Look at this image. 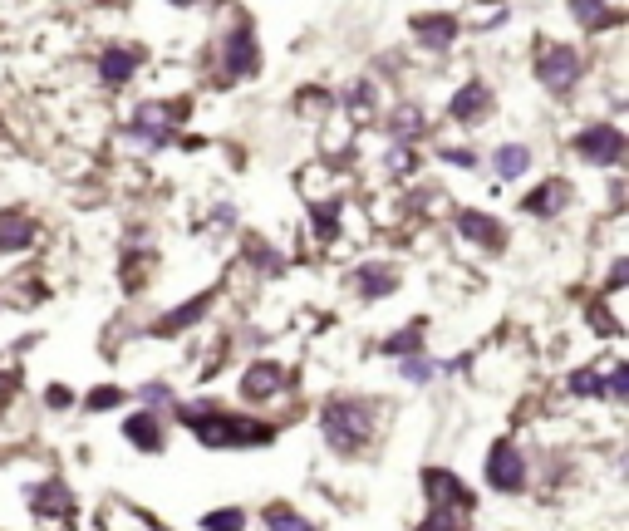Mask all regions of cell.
I'll return each instance as SVG.
<instances>
[{
	"label": "cell",
	"instance_id": "6da1fadb",
	"mask_svg": "<svg viewBox=\"0 0 629 531\" xmlns=\"http://www.w3.org/2000/svg\"><path fill=\"white\" fill-rule=\"evenodd\" d=\"M182 423L197 433V443L207 448H246V443H266L276 428L271 423H251V418H236V413H222L212 404H187L182 409Z\"/></svg>",
	"mask_w": 629,
	"mask_h": 531
},
{
	"label": "cell",
	"instance_id": "7a4b0ae2",
	"mask_svg": "<svg viewBox=\"0 0 629 531\" xmlns=\"http://www.w3.org/2000/svg\"><path fill=\"white\" fill-rule=\"evenodd\" d=\"M320 433H325V443H330L335 453H359V448L374 438V404H369V399H354V394L325 399Z\"/></svg>",
	"mask_w": 629,
	"mask_h": 531
},
{
	"label": "cell",
	"instance_id": "3957f363",
	"mask_svg": "<svg viewBox=\"0 0 629 531\" xmlns=\"http://www.w3.org/2000/svg\"><path fill=\"white\" fill-rule=\"evenodd\" d=\"M580 74H585V59H580V50H571V45H546L541 59H536V79H541L551 94H571L575 84H580Z\"/></svg>",
	"mask_w": 629,
	"mask_h": 531
},
{
	"label": "cell",
	"instance_id": "277c9868",
	"mask_svg": "<svg viewBox=\"0 0 629 531\" xmlns=\"http://www.w3.org/2000/svg\"><path fill=\"white\" fill-rule=\"evenodd\" d=\"M575 153L590 163V168H615L625 158V133L615 123H590L575 133Z\"/></svg>",
	"mask_w": 629,
	"mask_h": 531
},
{
	"label": "cell",
	"instance_id": "5b68a950",
	"mask_svg": "<svg viewBox=\"0 0 629 531\" xmlns=\"http://www.w3.org/2000/svg\"><path fill=\"white\" fill-rule=\"evenodd\" d=\"M423 492H428V502H433V512H453V517H467L472 507H477V497L462 487L458 472L448 468H423Z\"/></svg>",
	"mask_w": 629,
	"mask_h": 531
},
{
	"label": "cell",
	"instance_id": "8992f818",
	"mask_svg": "<svg viewBox=\"0 0 629 531\" xmlns=\"http://www.w3.org/2000/svg\"><path fill=\"white\" fill-rule=\"evenodd\" d=\"M227 74L231 79H251L256 69H261V45H256V30H251V20L241 15L236 25H231L227 35Z\"/></svg>",
	"mask_w": 629,
	"mask_h": 531
},
{
	"label": "cell",
	"instance_id": "52a82bcc",
	"mask_svg": "<svg viewBox=\"0 0 629 531\" xmlns=\"http://www.w3.org/2000/svg\"><path fill=\"white\" fill-rule=\"evenodd\" d=\"M487 482H492L497 492H507V497L526 487V458H521L516 443H497V448H492V458H487Z\"/></svg>",
	"mask_w": 629,
	"mask_h": 531
},
{
	"label": "cell",
	"instance_id": "ba28073f",
	"mask_svg": "<svg viewBox=\"0 0 629 531\" xmlns=\"http://www.w3.org/2000/svg\"><path fill=\"white\" fill-rule=\"evenodd\" d=\"M448 114L458 118L462 128H477L482 118L492 114V89L482 84V79H472V84H462L458 94H453V109Z\"/></svg>",
	"mask_w": 629,
	"mask_h": 531
},
{
	"label": "cell",
	"instance_id": "9c48e42d",
	"mask_svg": "<svg viewBox=\"0 0 629 531\" xmlns=\"http://www.w3.org/2000/svg\"><path fill=\"white\" fill-rule=\"evenodd\" d=\"M413 35H418V45H428V50H448L462 35V25H458V15L438 10V15H418V20H413Z\"/></svg>",
	"mask_w": 629,
	"mask_h": 531
},
{
	"label": "cell",
	"instance_id": "30bf717a",
	"mask_svg": "<svg viewBox=\"0 0 629 531\" xmlns=\"http://www.w3.org/2000/svg\"><path fill=\"white\" fill-rule=\"evenodd\" d=\"M138 64H143V50H133V45H109L104 55H99V79L118 89V84H128L133 74H138Z\"/></svg>",
	"mask_w": 629,
	"mask_h": 531
},
{
	"label": "cell",
	"instance_id": "8fae6325",
	"mask_svg": "<svg viewBox=\"0 0 629 531\" xmlns=\"http://www.w3.org/2000/svg\"><path fill=\"white\" fill-rule=\"evenodd\" d=\"M521 207H526L531 217H546V222H551L556 212H566V207H571V182H566V177H551V182H541V187H536Z\"/></svg>",
	"mask_w": 629,
	"mask_h": 531
},
{
	"label": "cell",
	"instance_id": "7c38bea8",
	"mask_svg": "<svg viewBox=\"0 0 629 531\" xmlns=\"http://www.w3.org/2000/svg\"><path fill=\"white\" fill-rule=\"evenodd\" d=\"M281 379H286V369H281V364H271V359H256V364L241 374V394H246L251 404H261V399H276Z\"/></svg>",
	"mask_w": 629,
	"mask_h": 531
},
{
	"label": "cell",
	"instance_id": "4fadbf2b",
	"mask_svg": "<svg viewBox=\"0 0 629 531\" xmlns=\"http://www.w3.org/2000/svg\"><path fill=\"white\" fill-rule=\"evenodd\" d=\"M458 232L467 236L472 246H487V251H502V241H507L502 222H497V217H487V212H462Z\"/></svg>",
	"mask_w": 629,
	"mask_h": 531
},
{
	"label": "cell",
	"instance_id": "5bb4252c",
	"mask_svg": "<svg viewBox=\"0 0 629 531\" xmlns=\"http://www.w3.org/2000/svg\"><path fill=\"white\" fill-rule=\"evenodd\" d=\"M123 438H128L133 448H143V453H158V448H163V423H158V413H133V418H123Z\"/></svg>",
	"mask_w": 629,
	"mask_h": 531
},
{
	"label": "cell",
	"instance_id": "9a60e30c",
	"mask_svg": "<svg viewBox=\"0 0 629 531\" xmlns=\"http://www.w3.org/2000/svg\"><path fill=\"white\" fill-rule=\"evenodd\" d=\"M30 246H35V222L25 212H5L0 217V251L10 256V251H30Z\"/></svg>",
	"mask_w": 629,
	"mask_h": 531
},
{
	"label": "cell",
	"instance_id": "2e32d148",
	"mask_svg": "<svg viewBox=\"0 0 629 531\" xmlns=\"http://www.w3.org/2000/svg\"><path fill=\"white\" fill-rule=\"evenodd\" d=\"M207 310H212V291L197 295V300H187V305H182V310H172V315H163V320L153 325V335H182V330H187L192 320H202Z\"/></svg>",
	"mask_w": 629,
	"mask_h": 531
},
{
	"label": "cell",
	"instance_id": "e0dca14e",
	"mask_svg": "<svg viewBox=\"0 0 629 531\" xmlns=\"http://www.w3.org/2000/svg\"><path fill=\"white\" fill-rule=\"evenodd\" d=\"M492 168H497L502 182H516V177L531 168V148H526V143H502V148H497V158H492Z\"/></svg>",
	"mask_w": 629,
	"mask_h": 531
},
{
	"label": "cell",
	"instance_id": "ac0fdd59",
	"mask_svg": "<svg viewBox=\"0 0 629 531\" xmlns=\"http://www.w3.org/2000/svg\"><path fill=\"white\" fill-rule=\"evenodd\" d=\"M30 507H35V512H59V517H69V512H74V497H69L64 482H45V487L30 492Z\"/></svg>",
	"mask_w": 629,
	"mask_h": 531
},
{
	"label": "cell",
	"instance_id": "d6986e66",
	"mask_svg": "<svg viewBox=\"0 0 629 531\" xmlns=\"http://www.w3.org/2000/svg\"><path fill=\"white\" fill-rule=\"evenodd\" d=\"M571 15L585 25V30H610V25H620V20H625V10H620V5H580V0L571 5Z\"/></svg>",
	"mask_w": 629,
	"mask_h": 531
},
{
	"label": "cell",
	"instance_id": "ffe728a7",
	"mask_svg": "<svg viewBox=\"0 0 629 531\" xmlns=\"http://www.w3.org/2000/svg\"><path fill=\"white\" fill-rule=\"evenodd\" d=\"M354 286H359V295H364V300H379V295L394 291V271H384V266H359Z\"/></svg>",
	"mask_w": 629,
	"mask_h": 531
},
{
	"label": "cell",
	"instance_id": "44dd1931",
	"mask_svg": "<svg viewBox=\"0 0 629 531\" xmlns=\"http://www.w3.org/2000/svg\"><path fill=\"white\" fill-rule=\"evenodd\" d=\"M266 531H315V522L300 517L286 502H271V507H266Z\"/></svg>",
	"mask_w": 629,
	"mask_h": 531
},
{
	"label": "cell",
	"instance_id": "7402d4cb",
	"mask_svg": "<svg viewBox=\"0 0 629 531\" xmlns=\"http://www.w3.org/2000/svg\"><path fill=\"white\" fill-rule=\"evenodd\" d=\"M389 128H394V143H408V138H418V133H423V114H418L413 104H399Z\"/></svg>",
	"mask_w": 629,
	"mask_h": 531
},
{
	"label": "cell",
	"instance_id": "603a6c76",
	"mask_svg": "<svg viewBox=\"0 0 629 531\" xmlns=\"http://www.w3.org/2000/svg\"><path fill=\"white\" fill-rule=\"evenodd\" d=\"M423 350V325H403L399 335L384 340V354H418Z\"/></svg>",
	"mask_w": 629,
	"mask_h": 531
},
{
	"label": "cell",
	"instance_id": "cb8c5ba5",
	"mask_svg": "<svg viewBox=\"0 0 629 531\" xmlns=\"http://www.w3.org/2000/svg\"><path fill=\"white\" fill-rule=\"evenodd\" d=\"M202 531H246V517H241V507H222V512L202 517Z\"/></svg>",
	"mask_w": 629,
	"mask_h": 531
},
{
	"label": "cell",
	"instance_id": "d4e9b609",
	"mask_svg": "<svg viewBox=\"0 0 629 531\" xmlns=\"http://www.w3.org/2000/svg\"><path fill=\"white\" fill-rule=\"evenodd\" d=\"M571 394H575V399H600V394H605V379H600L595 369H575V374H571Z\"/></svg>",
	"mask_w": 629,
	"mask_h": 531
},
{
	"label": "cell",
	"instance_id": "484cf974",
	"mask_svg": "<svg viewBox=\"0 0 629 531\" xmlns=\"http://www.w3.org/2000/svg\"><path fill=\"white\" fill-rule=\"evenodd\" d=\"M369 104H374V84H369V79H354V84L344 89V109H354V114H369Z\"/></svg>",
	"mask_w": 629,
	"mask_h": 531
},
{
	"label": "cell",
	"instance_id": "4316f807",
	"mask_svg": "<svg viewBox=\"0 0 629 531\" xmlns=\"http://www.w3.org/2000/svg\"><path fill=\"white\" fill-rule=\"evenodd\" d=\"M605 394H610L615 404H625V399H629V364H615V369H610V379H605Z\"/></svg>",
	"mask_w": 629,
	"mask_h": 531
},
{
	"label": "cell",
	"instance_id": "83f0119b",
	"mask_svg": "<svg viewBox=\"0 0 629 531\" xmlns=\"http://www.w3.org/2000/svg\"><path fill=\"white\" fill-rule=\"evenodd\" d=\"M433 369H438V364H428V359H403V364H399V374L408 379V384H428V379H433Z\"/></svg>",
	"mask_w": 629,
	"mask_h": 531
},
{
	"label": "cell",
	"instance_id": "f1b7e54d",
	"mask_svg": "<svg viewBox=\"0 0 629 531\" xmlns=\"http://www.w3.org/2000/svg\"><path fill=\"white\" fill-rule=\"evenodd\" d=\"M335 217H340V202H325V207L315 212V232H320V241H330V236H335V227H340Z\"/></svg>",
	"mask_w": 629,
	"mask_h": 531
},
{
	"label": "cell",
	"instance_id": "f546056e",
	"mask_svg": "<svg viewBox=\"0 0 629 531\" xmlns=\"http://www.w3.org/2000/svg\"><path fill=\"white\" fill-rule=\"evenodd\" d=\"M94 413H104V409H114V404H123V389H114V384H104V389H94L89 399H84Z\"/></svg>",
	"mask_w": 629,
	"mask_h": 531
},
{
	"label": "cell",
	"instance_id": "4dcf8cb0",
	"mask_svg": "<svg viewBox=\"0 0 629 531\" xmlns=\"http://www.w3.org/2000/svg\"><path fill=\"white\" fill-rule=\"evenodd\" d=\"M413 531H462V517H453V512H433L428 522H418Z\"/></svg>",
	"mask_w": 629,
	"mask_h": 531
},
{
	"label": "cell",
	"instance_id": "1f68e13d",
	"mask_svg": "<svg viewBox=\"0 0 629 531\" xmlns=\"http://www.w3.org/2000/svg\"><path fill=\"white\" fill-rule=\"evenodd\" d=\"M408 168H413V153H408V143L389 148V173H408Z\"/></svg>",
	"mask_w": 629,
	"mask_h": 531
},
{
	"label": "cell",
	"instance_id": "d6a6232c",
	"mask_svg": "<svg viewBox=\"0 0 629 531\" xmlns=\"http://www.w3.org/2000/svg\"><path fill=\"white\" fill-rule=\"evenodd\" d=\"M443 158L458 163V168H477V153H467V148H443Z\"/></svg>",
	"mask_w": 629,
	"mask_h": 531
},
{
	"label": "cell",
	"instance_id": "836d02e7",
	"mask_svg": "<svg viewBox=\"0 0 629 531\" xmlns=\"http://www.w3.org/2000/svg\"><path fill=\"white\" fill-rule=\"evenodd\" d=\"M143 399H148V404H172V389H168V384H148V389H143Z\"/></svg>",
	"mask_w": 629,
	"mask_h": 531
},
{
	"label": "cell",
	"instance_id": "e575fe53",
	"mask_svg": "<svg viewBox=\"0 0 629 531\" xmlns=\"http://www.w3.org/2000/svg\"><path fill=\"white\" fill-rule=\"evenodd\" d=\"M625 276H629V266H625V261H615V271H610V291H620V286H625Z\"/></svg>",
	"mask_w": 629,
	"mask_h": 531
},
{
	"label": "cell",
	"instance_id": "d590c367",
	"mask_svg": "<svg viewBox=\"0 0 629 531\" xmlns=\"http://www.w3.org/2000/svg\"><path fill=\"white\" fill-rule=\"evenodd\" d=\"M5 384H0V404H10V394H15V374H0Z\"/></svg>",
	"mask_w": 629,
	"mask_h": 531
}]
</instances>
